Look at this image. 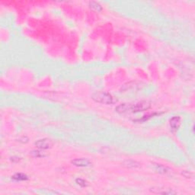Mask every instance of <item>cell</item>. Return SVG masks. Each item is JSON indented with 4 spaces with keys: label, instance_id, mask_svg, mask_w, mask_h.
Masks as SVG:
<instances>
[{
    "label": "cell",
    "instance_id": "1",
    "mask_svg": "<svg viewBox=\"0 0 195 195\" xmlns=\"http://www.w3.org/2000/svg\"><path fill=\"white\" fill-rule=\"evenodd\" d=\"M150 107V104L146 102H139L136 104H126L124 103L120 105L115 108L116 112L120 114H133L140 112H143Z\"/></svg>",
    "mask_w": 195,
    "mask_h": 195
},
{
    "label": "cell",
    "instance_id": "2",
    "mask_svg": "<svg viewBox=\"0 0 195 195\" xmlns=\"http://www.w3.org/2000/svg\"><path fill=\"white\" fill-rule=\"evenodd\" d=\"M92 98L97 103L102 105H114L117 102L115 98L112 94L106 92H97L92 95Z\"/></svg>",
    "mask_w": 195,
    "mask_h": 195
},
{
    "label": "cell",
    "instance_id": "3",
    "mask_svg": "<svg viewBox=\"0 0 195 195\" xmlns=\"http://www.w3.org/2000/svg\"><path fill=\"white\" fill-rule=\"evenodd\" d=\"M35 146L39 149V150H48L51 148L53 146V143L50 140L48 139H41L37 140L35 142Z\"/></svg>",
    "mask_w": 195,
    "mask_h": 195
},
{
    "label": "cell",
    "instance_id": "4",
    "mask_svg": "<svg viewBox=\"0 0 195 195\" xmlns=\"http://www.w3.org/2000/svg\"><path fill=\"white\" fill-rule=\"evenodd\" d=\"M72 164L76 167H88L92 165L91 162L88 159L80 158L76 159L72 161Z\"/></svg>",
    "mask_w": 195,
    "mask_h": 195
},
{
    "label": "cell",
    "instance_id": "5",
    "mask_svg": "<svg viewBox=\"0 0 195 195\" xmlns=\"http://www.w3.org/2000/svg\"><path fill=\"white\" fill-rule=\"evenodd\" d=\"M151 192L154 193V194H175L174 191L171 189H165L163 188H152L150 189Z\"/></svg>",
    "mask_w": 195,
    "mask_h": 195
},
{
    "label": "cell",
    "instance_id": "6",
    "mask_svg": "<svg viewBox=\"0 0 195 195\" xmlns=\"http://www.w3.org/2000/svg\"><path fill=\"white\" fill-rule=\"evenodd\" d=\"M181 124V118L179 116H175V117H172L170 120V126L172 130L178 129Z\"/></svg>",
    "mask_w": 195,
    "mask_h": 195
},
{
    "label": "cell",
    "instance_id": "7",
    "mask_svg": "<svg viewBox=\"0 0 195 195\" xmlns=\"http://www.w3.org/2000/svg\"><path fill=\"white\" fill-rule=\"evenodd\" d=\"M124 166L128 169H136V168L140 167V163L139 162H136L134 160H126L124 161V163H123Z\"/></svg>",
    "mask_w": 195,
    "mask_h": 195
},
{
    "label": "cell",
    "instance_id": "8",
    "mask_svg": "<svg viewBox=\"0 0 195 195\" xmlns=\"http://www.w3.org/2000/svg\"><path fill=\"white\" fill-rule=\"evenodd\" d=\"M88 6H89L91 9L95 12H99L102 11V9H103V8L101 6L100 3L98 2H90L89 4H88Z\"/></svg>",
    "mask_w": 195,
    "mask_h": 195
},
{
    "label": "cell",
    "instance_id": "9",
    "mask_svg": "<svg viewBox=\"0 0 195 195\" xmlns=\"http://www.w3.org/2000/svg\"><path fill=\"white\" fill-rule=\"evenodd\" d=\"M12 178L13 179L14 181H26L28 180V176L25 174H22V173H17L15 174V175H13L12 177Z\"/></svg>",
    "mask_w": 195,
    "mask_h": 195
},
{
    "label": "cell",
    "instance_id": "10",
    "mask_svg": "<svg viewBox=\"0 0 195 195\" xmlns=\"http://www.w3.org/2000/svg\"><path fill=\"white\" fill-rule=\"evenodd\" d=\"M155 169L157 172H159V173L160 174H165L169 171V169H168L166 166H164V165H159V164L155 165Z\"/></svg>",
    "mask_w": 195,
    "mask_h": 195
},
{
    "label": "cell",
    "instance_id": "11",
    "mask_svg": "<svg viewBox=\"0 0 195 195\" xmlns=\"http://www.w3.org/2000/svg\"><path fill=\"white\" fill-rule=\"evenodd\" d=\"M31 155L34 157H37V158H44V157L47 156L46 153L44 152H43L42 150H34L32 151Z\"/></svg>",
    "mask_w": 195,
    "mask_h": 195
},
{
    "label": "cell",
    "instance_id": "12",
    "mask_svg": "<svg viewBox=\"0 0 195 195\" xmlns=\"http://www.w3.org/2000/svg\"><path fill=\"white\" fill-rule=\"evenodd\" d=\"M76 182L78 185H79L80 187H82V188H85L88 186V183H87V181H85L83 178H77L76 180Z\"/></svg>",
    "mask_w": 195,
    "mask_h": 195
}]
</instances>
